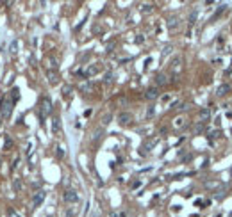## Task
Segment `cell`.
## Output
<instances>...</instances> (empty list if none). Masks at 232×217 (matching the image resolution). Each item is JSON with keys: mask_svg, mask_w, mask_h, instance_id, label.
I'll list each match as a JSON object with an SVG mask.
<instances>
[{"mask_svg": "<svg viewBox=\"0 0 232 217\" xmlns=\"http://www.w3.org/2000/svg\"><path fill=\"white\" fill-rule=\"evenodd\" d=\"M211 116H213L211 107H205V109H200V110H198V119H200V123L209 121V119H211Z\"/></svg>", "mask_w": 232, "mask_h": 217, "instance_id": "obj_9", "label": "cell"}, {"mask_svg": "<svg viewBox=\"0 0 232 217\" xmlns=\"http://www.w3.org/2000/svg\"><path fill=\"white\" fill-rule=\"evenodd\" d=\"M231 217H232V214H231Z\"/></svg>", "mask_w": 232, "mask_h": 217, "instance_id": "obj_49", "label": "cell"}, {"mask_svg": "<svg viewBox=\"0 0 232 217\" xmlns=\"http://www.w3.org/2000/svg\"><path fill=\"white\" fill-rule=\"evenodd\" d=\"M2 119H4V116H2V112H0V126H2Z\"/></svg>", "mask_w": 232, "mask_h": 217, "instance_id": "obj_46", "label": "cell"}, {"mask_svg": "<svg viewBox=\"0 0 232 217\" xmlns=\"http://www.w3.org/2000/svg\"><path fill=\"white\" fill-rule=\"evenodd\" d=\"M180 62H182V59H180V57H175V59L172 61V64H170V69H172L173 73H177V71L180 69V66H182Z\"/></svg>", "mask_w": 232, "mask_h": 217, "instance_id": "obj_15", "label": "cell"}, {"mask_svg": "<svg viewBox=\"0 0 232 217\" xmlns=\"http://www.w3.org/2000/svg\"><path fill=\"white\" fill-rule=\"evenodd\" d=\"M204 130H205V125H204V123H198V125L193 126V132H195V134H202Z\"/></svg>", "mask_w": 232, "mask_h": 217, "instance_id": "obj_29", "label": "cell"}, {"mask_svg": "<svg viewBox=\"0 0 232 217\" xmlns=\"http://www.w3.org/2000/svg\"><path fill=\"white\" fill-rule=\"evenodd\" d=\"M79 89H80V93H84V94H89V93L93 91V84H91V82H88V80H84V82L79 85Z\"/></svg>", "mask_w": 232, "mask_h": 217, "instance_id": "obj_13", "label": "cell"}, {"mask_svg": "<svg viewBox=\"0 0 232 217\" xmlns=\"http://www.w3.org/2000/svg\"><path fill=\"white\" fill-rule=\"evenodd\" d=\"M113 80H114V75H113V73H111V71H109V73H105V75H104V82H105V84H111V82H113Z\"/></svg>", "mask_w": 232, "mask_h": 217, "instance_id": "obj_32", "label": "cell"}, {"mask_svg": "<svg viewBox=\"0 0 232 217\" xmlns=\"http://www.w3.org/2000/svg\"><path fill=\"white\" fill-rule=\"evenodd\" d=\"M48 217H52V216H48Z\"/></svg>", "mask_w": 232, "mask_h": 217, "instance_id": "obj_48", "label": "cell"}, {"mask_svg": "<svg viewBox=\"0 0 232 217\" xmlns=\"http://www.w3.org/2000/svg\"><path fill=\"white\" fill-rule=\"evenodd\" d=\"M75 216H77V208H70L66 212V217H75Z\"/></svg>", "mask_w": 232, "mask_h": 217, "instance_id": "obj_37", "label": "cell"}, {"mask_svg": "<svg viewBox=\"0 0 232 217\" xmlns=\"http://www.w3.org/2000/svg\"><path fill=\"white\" fill-rule=\"evenodd\" d=\"M197 18H198V11H197V9H193V11L189 12V18H188L189 25H195V23H197Z\"/></svg>", "mask_w": 232, "mask_h": 217, "instance_id": "obj_22", "label": "cell"}, {"mask_svg": "<svg viewBox=\"0 0 232 217\" xmlns=\"http://www.w3.org/2000/svg\"><path fill=\"white\" fill-rule=\"evenodd\" d=\"M205 187H207V189H220L222 183H220V182H205Z\"/></svg>", "mask_w": 232, "mask_h": 217, "instance_id": "obj_31", "label": "cell"}, {"mask_svg": "<svg viewBox=\"0 0 232 217\" xmlns=\"http://www.w3.org/2000/svg\"><path fill=\"white\" fill-rule=\"evenodd\" d=\"M132 119H134V118H132L130 112H120V114H118V125H120V126H129V125L132 123Z\"/></svg>", "mask_w": 232, "mask_h": 217, "instance_id": "obj_5", "label": "cell"}, {"mask_svg": "<svg viewBox=\"0 0 232 217\" xmlns=\"http://www.w3.org/2000/svg\"><path fill=\"white\" fill-rule=\"evenodd\" d=\"M214 198H216V199H222V198H223V192H222V191H218V194H216Z\"/></svg>", "mask_w": 232, "mask_h": 217, "instance_id": "obj_43", "label": "cell"}, {"mask_svg": "<svg viewBox=\"0 0 232 217\" xmlns=\"http://www.w3.org/2000/svg\"><path fill=\"white\" fill-rule=\"evenodd\" d=\"M102 62H95V64H91V66H88V69H86V78H89V77H95L96 73H100L102 71Z\"/></svg>", "mask_w": 232, "mask_h": 217, "instance_id": "obj_6", "label": "cell"}, {"mask_svg": "<svg viewBox=\"0 0 232 217\" xmlns=\"http://www.w3.org/2000/svg\"><path fill=\"white\" fill-rule=\"evenodd\" d=\"M220 135H222V134H220L218 130H214V132H211V135H209V139H218Z\"/></svg>", "mask_w": 232, "mask_h": 217, "instance_id": "obj_38", "label": "cell"}, {"mask_svg": "<svg viewBox=\"0 0 232 217\" xmlns=\"http://www.w3.org/2000/svg\"><path fill=\"white\" fill-rule=\"evenodd\" d=\"M13 146H14V141L11 139V135L5 134V135H4V150H11Z\"/></svg>", "mask_w": 232, "mask_h": 217, "instance_id": "obj_18", "label": "cell"}, {"mask_svg": "<svg viewBox=\"0 0 232 217\" xmlns=\"http://www.w3.org/2000/svg\"><path fill=\"white\" fill-rule=\"evenodd\" d=\"M184 125H186V119H184V118H177V119H175V126H177V128H180V126H184Z\"/></svg>", "mask_w": 232, "mask_h": 217, "instance_id": "obj_35", "label": "cell"}, {"mask_svg": "<svg viewBox=\"0 0 232 217\" xmlns=\"http://www.w3.org/2000/svg\"><path fill=\"white\" fill-rule=\"evenodd\" d=\"M172 52H173V46H172V45H166V46L161 50V57H166V55H170Z\"/></svg>", "mask_w": 232, "mask_h": 217, "instance_id": "obj_24", "label": "cell"}, {"mask_svg": "<svg viewBox=\"0 0 232 217\" xmlns=\"http://www.w3.org/2000/svg\"><path fill=\"white\" fill-rule=\"evenodd\" d=\"M55 155H57V159H63L64 157V148L63 146H55Z\"/></svg>", "mask_w": 232, "mask_h": 217, "instance_id": "obj_33", "label": "cell"}, {"mask_svg": "<svg viewBox=\"0 0 232 217\" xmlns=\"http://www.w3.org/2000/svg\"><path fill=\"white\" fill-rule=\"evenodd\" d=\"M13 105H14V102L9 98V94L4 96V98L0 100V112H2L4 118H9V116H11V112H13Z\"/></svg>", "mask_w": 232, "mask_h": 217, "instance_id": "obj_2", "label": "cell"}, {"mask_svg": "<svg viewBox=\"0 0 232 217\" xmlns=\"http://www.w3.org/2000/svg\"><path fill=\"white\" fill-rule=\"evenodd\" d=\"M166 27H168V30H177L179 27H180V18L179 16H170L168 18V21H166Z\"/></svg>", "mask_w": 232, "mask_h": 217, "instance_id": "obj_8", "label": "cell"}, {"mask_svg": "<svg viewBox=\"0 0 232 217\" xmlns=\"http://www.w3.org/2000/svg\"><path fill=\"white\" fill-rule=\"evenodd\" d=\"M102 135H104V130H102V128H98V130L95 132V135H93V142H98V141L102 139Z\"/></svg>", "mask_w": 232, "mask_h": 217, "instance_id": "obj_30", "label": "cell"}, {"mask_svg": "<svg viewBox=\"0 0 232 217\" xmlns=\"http://www.w3.org/2000/svg\"><path fill=\"white\" fill-rule=\"evenodd\" d=\"M71 91H73V87L66 84V85H63V91H61V93H63V96H64V98H68V96L71 94Z\"/></svg>", "mask_w": 232, "mask_h": 217, "instance_id": "obj_25", "label": "cell"}, {"mask_svg": "<svg viewBox=\"0 0 232 217\" xmlns=\"http://www.w3.org/2000/svg\"><path fill=\"white\" fill-rule=\"evenodd\" d=\"M45 198H46V192H45V191H38V192L34 194V198H32V207H39V205L45 201Z\"/></svg>", "mask_w": 232, "mask_h": 217, "instance_id": "obj_10", "label": "cell"}, {"mask_svg": "<svg viewBox=\"0 0 232 217\" xmlns=\"http://www.w3.org/2000/svg\"><path fill=\"white\" fill-rule=\"evenodd\" d=\"M154 114H155V107H154V105H148L147 114H145V116H147V119H152V118H154Z\"/></svg>", "mask_w": 232, "mask_h": 217, "instance_id": "obj_27", "label": "cell"}, {"mask_svg": "<svg viewBox=\"0 0 232 217\" xmlns=\"http://www.w3.org/2000/svg\"><path fill=\"white\" fill-rule=\"evenodd\" d=\"M109 217H127V214H125V212H120V210H113V212L109 214Z\"/></svg>", "mask_w": 232, "mask_h": 217, "instance_id": "obj_34", "label": "cell"}, {"mask_svg": "<svg viewBox=\"0 0 232 217\" xmlns=\"http://www.w3.org/2000/svg\"><path fill=\"white\" fill-rule=\"evenodd\" d=\"M111 119H113V114H111V112H105V114L102 116V125H109Z\"/></svg>", "mask_w": 232, "mask_h": 217, "instance_id": "obj_28", "label": "cell"}, {"mask_svg": "<svg viewBox=\"0 0 232 217\" xmlns=\"http://www.w3.org/2000/svg\"><path fill=\"white\" fill-rule=\"evenodd\" d=\"M63 199H64L68 205H75V203L79 201V194H77V191H73V189H66L64 194H63Z\"/></svg>", "mask_w": 232, "mask_h": 217, "instance_id": "obj_4", "label": "cell"}, {"mask_svg": "<svg viewBox=\"0 0 232 217\" xmlns=\"http://www.w3.org/2000/svg\"><path fill=\"white\" fill-rule=\"evenodd\" d=\"M18 164H20V159H14V162H13V169H16Z\"/></svg>", "mask_w": 232, "mask_h": 217, "instance_id": "obj_41", "label": "cell"}, {"mask_svg": "<svg viewBox=\"0 0 232 217\" xmlns=\"http://www.w3.org/2000/svg\"><path fill=\"white\" fill-rule=\"evenodd\" d=\"M113 48H114V43H109L107 45V52H113Z\"/></svg>", "mask_w": 232, "mask_h": 217, "instance_id": "obj_42", "label": "cell"}, {"mask_svg": "<svg viewBox=\"0 0 232 217\" xmlns=\"http://www.w3.org/2000/svg\"><path fill=\"white\" fill-rule=\"evenodd\" d=\"M191 157H193V155H189V153H188V155H184V157H182V162H189V160H191Z\"/></svg>", "mask_w": 232, "mask_h": 217, "instance_id": "obj_40", "label": "cell"}, {"mask_svg": "<svg viewBox=\"0 0 232 217\" xmlns=\"http://www.w3.org/2000/svg\"><path fill=\"white\" fill-rule=\"evenodd\" d=\"M7 216H9V217H21V216H20V212H18L16 208H9V212H7Z\"/></svg>", "mask_w": 232, "mask_h": 217, "instance_id": "obj_36", "label": "cell"}, {"mask_svg": "<svg viewBox=\"0 0 232 217\" xmlns=\"http://www.w3.org/2000/svg\"><path fill=\"white\" fill-rule=\"evenodd\" d=\"M157 142H159V137H157V135H155V137H148V139H147V141L141 144V151H139V153H141V155H147V153H150V151H152V150L157 146Z\"/></svg>", "mask_w": 232, "mask_h": 217, "instance_id": "obj_3", "label": "cell"}, {"mask_svg": "<svg viewBox=\"0 0 232 217\" xmlns=\"http://www.w3.org/2000/svg\"><path fill=\"white\" fill-rule=\"evenodd\" d=\"M46 78H48V82L52 84V85H55V84H59V73L57 71H54V69H46Z\"/></svg>", "mask_w": 232, "mask_h": 217, "instance_id": "obj_11", "label": "cell"}, {"mask_svg": "<svg viewBox=\"0 0 232 217\" xmlns=\"http://www.w3.org/2000/svg\"><path fill=\"white\" fill-rule=\"evenodd\" d=\"M52 112V100L48 96H43L41 102H39V119L41 123H45V118Z\"/></svg>", "mask_w": 232, "mask_h": 217, "instance_id": "obj_1", "label": "cell"}, {"mask_svg": "<svg viewBox=\"0 0 232 217\" xmlns=\"http://www.w3.org/2000/svg\"><path fill=\"white\" fill-rule=\"evenodd\" d=\"M45 62H46V69H54V71H57V66H59V64H57V59H55V57H46Z\"/></svg>", "mask_w": 232, "mask_h": 217, "instance_id": "obj_14", "label": "cell"}, {"mask_svg": "<svg viewBox=\"0 0 232 217\" xmlns=\"http://www.w3.org/2000/svg\"><path fill=\"white\" fill-rule=\"evenodd\" d=\"M159 94H161V93H159V87H148V89L145 91V94H143V96H145V100L154 102V100H157V98H159Z\"/></svg>", "mask_w": 232, "mask_h": 217, "instance_id": "obj_7", "label": "cell"}, {"mask_svg": "<svg viewBox=\"0 0 232 217\" xmlns=\"http://www.w3.org/2000/svg\"><path fill=\"white\" fill-rule=\"evenodd\" d=\"M9 98H11V100L16 103V102L20 100V89H18V87H13V89H11V94H9Z\"/></svg>", "mask_w": 232, "mask_h": 217, "instance_id": "obj_20", "label": "cell"}, {"mask_svg": "<svg viewBox=\"0 0 232 217\" xmlns=\"http://www.w3.org/2000/svg\"><path fill=\"white\" fill-rule=\"evenodd\" d=\"M231 176H232V167H231Z\"/></svg>", "mask_w": 232, "mask_h": 217, "instance_id": "obj_47", "label": "cell"}, {"mask_svg": "<svg viewBox=\"0 0 232 217\" xmlns=\"http://www.w3.org/2000/svg\"><path fill=\"white\" fill-rule=\"evenodd\" d=\"M134 41H136V43H138V45H141V43H143V41H145V37H143V34H139V36H138V37H136V39H134Z\"/></svg>", "mask_w": 232, "mask_h": 217, "instance_id": "obj_39", "label": "cell"}, {"mask_svg": "<svg viewBox=\"0 0 232 217\" xmlns=\"http://www.w3.org/2000/svg\"><path fill=\"white\" fill-rule=\"evenodd\" d=\"M168 84V77L164 73H157L155 75V85H166Z\"/></svg>", "mask_w": 232, "mask_h": 217, "instance_id": "obj_16", "label": "cell"}, {"mask_svg": "<svg viewBox=\"0 0 232 217\" xmlns=\"http://www.w3.org/2000/svg\"><path fill=\"white\" fill-rule=\"evenodd\" d=\"M16 52H18V39H14L11 43V46H9V53L11 55H16Z\"/></svg>", "mask_w": 232, "mask_h": 217, "instance_id": "obj_23", "label": "cell"}, {"mask_svg": "<svg viewBox=\"0 0 232 217\" xmlns=\"http://www.w3.org/2000/svg\"><path fill=\"white\" fill-rule=\"evenodd\" d=\"M21 187H23L21 180H20V178H13V191H14V192H20Z\"/></svg>", "mask_w": 232, "mask_h": 217, "instance_id": "obj_21", "label": "cell"}, {"mask_svg": "<svg viewBox=\"0 0 232 217\" xmlns=\"http://www.w3.org/2000/svg\"><path fill=\"white\" fill-rule=\"evenodd\" d=\"M139 185H141V182H134V183H132V189H138Z\"/></svg>", "mask_w": 232, "mask_h": 217, "instance_id": "obj_44", "label": "cell"}, {"mask_svg": "<svg viewBox=\"0 0 232 217\" xmlns=\"http://www.w3.org/2000/svg\"><path fill=\"white\" fill-rule=\"evenodd\" d=\"M152 11H154V4H143L141 5V12L147 14V12H152Z\"/></svg>", "mask_w": 232, "mask_h": 217, "instance_id": "obj_26", "label": "cell"}, {"mask_svg": "<svg viewBox=\"0 0 232 217\" xmlns=\"http://www.w3.org/2000/svg\"><path fill=\"white\" fill-rule=\"evenodd\" d=\"M227 7H229L227 4H222V5H220V7L216 9V12H214V16H213V20H216V18H220V16H222V14H223V12L227 11Z\"/></svg>", "mask_w": 232, "mask_h": 217, "instance_id": "obj_19", "label": "cell"}, {"mask_svg": "<svg viewBox=\"0 0 232 217\" xmlns=\"http://www.w3.org/2000/svg\"><path fill=\"white\" fill-rule=\"evenodd\" d=\"M180 208H182V207H180V205H173V212H179V210H180Z\"/></svg>", "mask_w": 232, "mask_h": 217, "instance_id": "obj_45", "label": "cell"}, {"mask_svg": "<svg viewBox=\"0 0 232 217\" xmlns=\"http://www.w3.org/2000/svg\"><path fill=\"white\" fill-rule=\"evenodd\" d=\"M52 132H54L55 135L61 132V119H59V118H54V119H52Z\"/></svg>", "mask_w": 232, "mask_h": 217, "instance_id": "obj_17", "label": "cell"}, {"mask_svg": "<svg viewBox=\"0 0 232 217\" xmlns=\"http://www.w3.org/2000/svg\"><path fill=\"white\" fill-rule=\"evenodd\" d=\"M231 91H232V85H231V84H222V85L216 89V96H227Z\"/></svg>", "mask_w": 232, "mask_h": 217, "instance_id": "obj_12", "label": "cell"}]
</instances>
